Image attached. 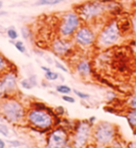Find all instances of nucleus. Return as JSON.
<instances>
[{"label":"nucleus","instance_id":"obj_1","mask_svg":"<svg viewBox=\"0 0 136 148\" xmlns=\"http://www.w3.org/2000/svg\"><path fill=\"white\" fill-rule=\"evenodd\" d=\"M27 110L17 97L0 100V115L10 124H22L26 117Z\"/></svg>","mask_w":136,"mask_h":148},{"label":"nucleus","instance_id":"obj_2","mask_svg":"<svg viewBox=\"0 0 136 148\" xmlns=\"http://www.w3.org/2000/svg\"><path fill=\"white\" fill-rule=\"evenodd\" d=\"M107 0H91L75 7V11L78 14L80 19L85 23H91L98 20L107 11Z\"/></svg>","mask_w":136,"mask_h":148},{"label":"nucleus","instance_id":"obj_3","mask_svg":"<svg viewBox=\"0 0 136 148\" xmlns=\"http://www.w3.org/2000/svg\"><path fill=\"white\" fill-rule=\"evenodd\" d=\"M54 117L48 110L30 108L26 112L25 121L37 132L41 130V132H47L48 130H52V127H54Z\"/></svg>","mask_w":136,"mask_h":148},{"label":"nucleus","instance_id":"obj_4","mask_svg":"<svg viewBox=\"0 0 136 148\" xmlns=\"http://www.w3.org/2000/svg\"><path fill=\"white\" fill-rule=\"evenodd\" d=\"M117 127L108 121L102 120L93 125L92 141L98 146H108L117 138Z\"/></svg>","mask_w":136,"mask_h":148},{"label":"nucleus","instance_id":"obj_5","mask_svg":"<svg viewBox=\"0 0 136 148\" xmlns=\"http://www.w3.org/2000/svg\"><path fill=\"white\" fill-rule=\"evenodd\" d=\"M121 34L117 20L112 19L106 23L101 29L96 37V45L101 48H109L116 45L120 39Z\"/></svg>","mask_w":136,"mask_h":148},{"label":"nucleus","instance_id":"obj_6","mask_svg":"<svg viewBox=\"0 0 136 148\" xmlns=\"http://www.w3.org/2000/svg\"><path fill=\"white\" fill-rule=\"evenodd\" d=\"M81 25V19L76 11L65 12L62 16L58 26V33L63 38H72L76 31Z\"/></svg>","mask_w":136,"mask_h":148},{"label":"nucleus","instance_id":"obj_7","mask_svg":"<svg viewBox=\"0 0 136 148\" xmlns=\"http://www.w3.org/2000/svg\"><path fill=\"white\" fill-rule=\"evenodd\" d=\"M92 128L93 125L89 120H78L75 122L73 127L74 136L72 143L73 146L82 147L86 146L92 139Z\"/></svg>","mask_w":136,"mask_h":148},{"label":"nucleus","instance_id":"obj_8","mask_svg":"<svg viewBox=\"0 0 136 148\" xmlns=\"http://www.w3.org/2000/svg\"><path fill=\"white\" fill-rule=\"evenodd\" d=\"M46 140H47L46 146L50 148L68 147L71 146L69 145V143H72L69 133L63 127H59V128L50 130V132L48 133V136H47Z\"/></svg>","mask_w":136,"mask_h":148},{"label":"nucleus","instance_id":"obj_9","mask_svg":"<svg viewBox=\"0 0 136 148\" xmlns=\"http://www.w3.org/2000/svg\"><path fill=\"white\" fill-rule=\"evenodd\" d=\"M96 35L88 24H81L73 36L75 44L81 48H89L95 45Z\"/></svg>","mask_w":136,"mask_h":148},{"label":"nucleus","instance_id":"obj_10","mask_svg":"<svg viewBox=\"0 0 136 148\" xmlns=\"http://www.w3.org/2000/svg\"><path fill=\"white\" fill-rule=\"evenodd\" d=\"M0 80L2 81L4 87L6 88L8 96H16L17 91H18V79H17V75L15 74V72L8 69L0 75Z\"/></svg>","mask_w":136,"mask_h":148},{"label":"nucleus","instance_id":"obj_11","mask_svg":"<svg viewBox=\"0 0 136 148\" xmlns=\"http://www.w3.org/2000/svg\"><path fill=\"white\" fill-rule=\"evenodd\" d=\"M72 46L73 44L70 38L58 37L52 43V49L58 56H66L72 51Z\"/></svg>","mask_w":136,"mask_h":148},{"label":"nucleus","instance_id":"obj_12","mask_svg":"<svg viewBox=\"0 0 136 148\" xmlns=\"http://www.w3.org/2000/svg\"><path fill=\"white\" fill-rule=\"evenodd\" d=\"M75 70L79 77H90L92 73V67L91 62L87 60H80L76 62L75 66Z\"/></svg>","mask_w":136,"mask_h":148},{"label":"nucleus","instance_id":"obj_13","mask_svg":"<svg viewBox=\"0 0 136 148\" xmlns=\"http://www.w3.org/2000/svg\"><path fill=\"white\" fill-rule=\"evenodd\" d=\"M118 28L121 36L122 35H128L133 31V26H131V21L129 18H121L120 20L117 21Z\"/></svg>","mask_w":136,"mask_h":148},{"label":"nucleus","instance_id":"obj_14","mask_svg":"<svg viewBox=\"0 0 136 148\" xmlns=\"http://www.w3.org/2000/svg\"><path fill=\"white\" fill-rule=\"evenodd\" d=\"M126 118H127V121H128L131 128L136 130V110L130 109L129 111H127ZM135 132H134V133Z\"/></svg>","mask_w":136,"mask_h":148},{"label":"nucleus","instance_id":"obj_15","mask_svg":"<svg viewBox=\"0 0 136 148\" xmlns=\"http://www.w3.org/2000/svg\"><path fill=\"white\" fill-rule=\"evenodd\" d=\"M65 0H37L35 3V6H55L63 3Z\"/></svg>","mask_w":136,"mask_h":148},{"label":"nucleus","instance_id":"obj_16","mask_svg":"<svg viewBox=\"0 0 136 148\" xmlns=\"http://www.w3.org/2000/svg\"><path fill=\"white\" fill-rule=\"evenodd\" d=\"M8 63H10V62H8L7 60V58L0 52V75L10 68V67H8Z\"/></svg>","mask_w":136,"mask_h":148},{"label":"nucleus","instance_id":"obj_17","mask_svg":"<svg viewBox=\"0 0 136 148\" xmlns=\"http://www.w3.org/2000/svg\"><path fill=\"white\" fill-rule=\"evenodd\" d=\"M6 34H7V36H8V38H10V40H14V41H16L17 38L19 37V34H18V32L16 31V29H15L14 26L8 27L7 29Z\"/></svg>","mask_w":136,"mask_h":148},{"label":"nucleus","instance_id":"obj_18","mask_svg":"<svg viewBox=\"0 0 136 148\" xmlns=\"http://www.w3.org/2000/svg\"><path fill=\"white\" fill-rule=\"evenodd\" d=\"M73 91V90L66 85H58L56 86V92L57 93H60L62 95L63 94H70L71 92Z\"/></svg>","mask_w":136,"mask_h":148},{"label":"nucleus","instance_id":"obj_19","mask_svg":"<svg viewBox=\"0 0 136 148\" xmlns=\"http://www.w3.org/2000/svg\"><path fill=\"white\" fill-rule=\"evenodd\" d=\"M59 77H60V75L52 70L45 73V79L48 80V81H55V80H57Z\"/></svg>","mask_w":136,"mask_h":148},{"label":"nucleus","instance_id":"obj_20","mask_svg":"<svg viewBox=\"0 0 136 148\" xmlns=\"http://www.w3.org/2000/svg\"><path fill=\"white\" fill-rule=\"evenodd\" d=\"M14 47L16 48V49L20 51L21 53L23 54H27V49H26V47L24 46L23 42L21 41V40H16L15 43H14Z\"/></svg>","mask_w":136,"mask_h":148},{"label":"nucleus","instance_id":"obj_21","mask_svg":"<svg viewBox=\"0 0 136 148\" xmlns=\"http://www.w3.org/2000/svg\"><path fill=\"white\" fill-rule=\"evenodd\" d=\"M21 34H22V36L24 39L28 40L32 36V31L28 26H23V27H22V29H21Z\"/></svg>","mask_w":136,"mask_h":148},{"label":"nucleus","instance_id":"obj_22","mask_svg":"<svg viewBox=\"0 0 136 148\" xmlns=\"http://www.w3.org/2000/svg\"><path fill=\"white\" fill-rule=\"evenodd\" d=\"M73 92L75 93V95H76L79 99H81V100H88V99L91 98L90 94L85 93V92H82V91L78 90H73Z\"/></svg>","mask_w":136,"mask_h":148},{"label":"nucleus","instance_id":"obj_23","mask_svg":"<svg viewBox=\"0 0 136 148\" xmlns=\"http://www.w3.org/2000/svg\"><path fill=\"white\" fill-rule=\"evenodd\" d=\"M0 134L3 135L4 137H8L10 135V129L6 124L0 123Z\"/></svg>","mask_w":136,"mask_h":148},{"label":"nucleus","instance_id":"obj_24","mask_svg":"<svg viewBox=\"0 0 136 148\" xmlns=\"http://www.w3.org/2000/svg\"><path fill=\"white\" fill-rule=\"evenodd\" d=\"M20 83H21V86H22L23 88H25V90H31V88H33L32 84L28 78H24L23 80H21Z\"/></svg>","mask_w":136,"mask_h":148},{"label":"nucleus","instance_id":"obj_25","mask_svg":"<svg viewBox=\"0 0 136 148\" xmlns=\"http://www.w3.org/2000/svg\"><path fill=\"white\" fill-rule=\"evenodd\" d=\"M7 98H10V96H8L7 92H6V88L4 87L2 81L0 80V100L7 99Z\"/></svg>","mask_w":136,"mask_h":148},{"label":"nucleus","instance_id":"obj_26","mask_svg":"<svg viewBox=\"0 0 136 148\" xmlns=\"http://www.w3.org/2000/svg\"><path fill=\"white\" fill-rule=\"evenodd\" d=\"M128 106L130 109H134L136 110V94L131 96L129 101H128Z\"/></svg>","mask_w":136,"mask_h":148},{"label":"nucleus","instance_id":"obj_27","mask_svg":"<svg viewBox=\"0 0 136 148\" xmlns=\"http://www.w3.org/2000/svg\"><path fill=\"white\" fill-rule=\"evenodd\" d=\"M54 112H55V114H56L58 116H63L65 114V107H63V106H62V105H59V106L55 107Z\"/></svg>","mask_w":136,"mask_h":148},{"label":"nucleus","instance_id":"obj_28","mask_svg":"<svg viewBox=\"0 0 136 148\" xmlns=\"http://www.w3.org/2000/svg\"><path fill=\"white\" fill-rule=\"evenodd\" d=\"M62 100L66 101V103H76V99L74 98V97L70 96L69 94H63L62 96Z\"/></svg>","mask_w":136,"mask_h":148},{"label":"nucleus","instance_id":"obj_29","mask_svg":"<svg viewBox=\"0 0 136 148\" xmlns=\"http://www.w3.org/2000/svg\"><path fill=\"white\" fill-rule=\"evenodd\" d=\"M54 63H55V66H56V68L60 69L61 71L65 72V73H68V69L63 64H62V63L59 61H54Z\"/></svg>","mask_w":136,"mask_h":148},{"label":"nucleus","instance_id":"obj_30","mask_svg":"<svg viewBox=\"0 0 136 148\" xmlns=\"http://www.w3.org/2000/svg\"><path fill=\"white\" fill-rule=\"evenodd\" d=\"M8 145H10L11 147H21L23 146V143H21L20 141L18 140H13V141H8L7 142Z\"/></svg>","mask_w":136,"mask_h":148},{"label":"nucleus","instance_id":"obj_31","mask_svg":"<svg viewBox=\"0 0 136 148\" xmlns=\"http://www.w3.org/2000/svg\"><path fill=\"white\" fill-rule=\"evenodd\" d=\"M28 79L30 80V82H31V84H32L33 88L37 86V78H36V75H31L30 77H28Z\"/></svg>","mask_w":136,"mask_h":148},{"label":"nucleus","instance_id":"obj_32","mask_svg":"<svg viewBox=\"0 0 136 148\" xmlns=\"http://www.w3.org/2000/svg\"><path fill=\"white\" fill-rule=\"evenodd\" d=\"M131 21V26H133V32L136 34V14L133 16Z\"/></svg>","mask_w":136,"mask_h":148},{"label":"nucleus","instance_id":"obj_33","mask_svg":"<svg viewBox=\"0 0 136 148\" xmlns=\"http://www.w3.org/2000/svg\"><path fill=\"white\" fill-rule=\"evenodd\" d=\"M89 122H90L91 124H92V125H94V123H95V121L97 120V118H96V116H91L90 118H89Z\"/></svg>","mask_w":136,"mask_h":148},{"label":"nucleus","instance_id":"obj_34","mask_svg":"<svg viewBox=\"0 0 136 148\" xmlns=\"http://www.w3.org/2000/svg\"><path fill=\"white\" fill-rule=\"evenodd\" d=\"M6 147V142L3 139L0 138V148H5Z\"/></svg>","mask_w":136,"mask_h":148},{"label":"nucleus","instance_id":"obj_35","mask_svg":"<svg viewBox=\"0 0 136 148\" xmlns=\"http://www.w3.org/2000/svg\"><path fill=\"white\" fill-rule=\"evenodd\" d=\"M41 70H42V71H44L45 73H46V72L50 71V68H49V67H47V66H41Z\"/></svg>","mask_w":136,"mask_h":148},{"label":"nucleus","instance_id":"obj_36","mask_svg":"<svg viewBox=\"0 0 136 148\" xmlns=\"http://www.w3.org/2000/svg\"><path fill=\"white\" fill-rule=\"evenodd\" d=\"M8 15V12L5 10H0V17H3V16H7Z\"/></svg>","mask_w":136,"mask_h":148},{"label":"nucleus","instance_id":"obj_37","mask_svg":"<svg viewBox=\"0 0 136 148\" xmlns=\"http://www.w3.org/2000/svg\"><path fill=\"white\" fill-rule=\"evenodd\" d=\"M2 8H3V1H1V0H0V10H2Z\"/></svg>","mask_w":136,"mask_h":148},{"label":"nucleus","instance_id":"obj_38","mask_svg":"<svg viewBox=\"0 0 136 148\" xmlns=\"http://www.w3.org/2000/svg\"><path fill=\"white\" fill-rule=\"evenodd\" d=\"M3 119V117H2V116L1 115H0V120H2Z\"/></svg>","mask_w":136,"mask_h":148}]
</instances>
